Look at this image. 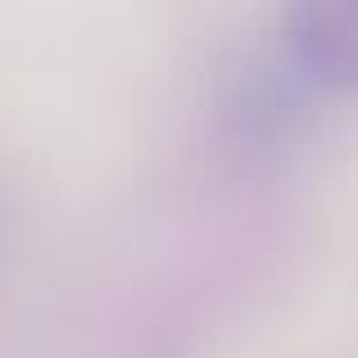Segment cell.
<instances>
[{"label":"cell","instance_id":"cell-1","mask_svg":"<svg viewBox=\"0 0 358 358\" xmlns=\"http://www.w3.org/2000/svg\"><path fill=\"white\" fill-rule=\"evenodd\" d=\"M290 50L308 78L327 82V87H358V0L295 9Z\"/></svg>","mask_w":358,"mask_h":358}]
</instances>
